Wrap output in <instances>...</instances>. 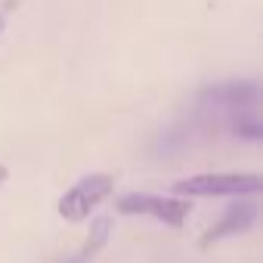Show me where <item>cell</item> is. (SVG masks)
Instances as JSON below:
<instances>
[{"instance_id":"1","label":"cell","mask_w":263,"mask_h":263,"mask_svg":"<svg viewBox=\"0 0 263 263\" xmlns=\"http://www.w3.org/2000/svg\"><path fill=\"white\" fill-rule=\"evenodd\" d=\"M263 180L257 174H198L174 183V192L183 198H208V195H254Z\"/></svg>"},{"instance_id":"2","label":"cell","mask_w":263,"mask_h":263,"mask_svg":"<svg viewBox=\"0 0 263 263\" xmlns=\"http://www.w3.org/2000/svg\"><path fill=\"white\" fill-rule=\"evenodd\" d=\"M115 189V180L108 174H90L84 180H78L62 198H59V217H65L68 223H81L90 217V211L96 204H102Z\"/></svg>"},{"instance_id":"3","label":"cell","mask_w":263,"mask_h":263,"mask_svg":"<svg viewBox=\"0 0 263 263\" xmlns=\"http://www.w3.org/2000/svg\"><path fill=\"white\" fill-rule=\"evenodd\" d=\"M118 211L121 214H146L155 217L167 226H183V220L189 217L192 204L186 198H161V195H124L118 198Z\"/></svg>"},{"instance_id":"4","label":"cell","mask_w":263,"mask_h":263,"mask_svg":"<svg viewBox=\"0 0 263 263\" xmlns=\"http://www.w3.org/2000/svg\"><path fill=\"white\" fill-rule=\"evenodd\" d=\"M257 220V208L251 201H235L223 217L220 223H214L204 235H201V248H208L211 241H220V238H229V235H238V232H248Z\"/></svg>"},{"instance_id":"5","label":"cell","mask_w":263,"mask_h":263,"mask_svg":"<svg viewBox=\"0 0 263 263\" xmlns=\"http://www.w3.org/2000/svg\"><path fill=\"white\" fill-rule=\"evenodd\" d=\"M211 102L229 108V111H245L257 102V84L251 81H235V84H223V87H214L204 93Z\"/></svg>"},{"instance_id":"6","label":"cell","mask_w":263,"mask_h":263,"mask_svg":"<svg viewBox=\"0 0 263 263\" xmlns=\"http://www.w3.org/2000/svg\"><path fill=\"white\" fill-rule=\"evenodd\" d=\"M232 134L245 137V140H260L263 137V127L251 111H232Z\"/></svg>"},{"instance_id":"7","label":"cell","mask_w":263,"mask_h":263,"mask_svg":"<svg viewBox=\"0 0 263 263\" xmlns=\"http://www.w3.org/2000/svg\"><path fill=\"white\" fill-rule=\"evenodd\" d=\"M108 232H111V220H108V217L93 220V223H90V235H87V241H84V257H87V254H96V251L105 245Z\"/></svg>"},{"instance_id":"8","label":"cell","mask_w":263,"mask_h":263,"mask_svg":"<svg viewBox=\"0 0 263 263\" xmlns=\"http://www.w3.org/2000/svg\"><path fill=\"white\" fill-rule=\"evenodd\" d=\"M7 177H10V171H7L4 164H0V186H4V183H7Z\"/></svg>"},{"instance_id":"9","label":"cell","mask_w":263,"mask_h":263,"mask_svg":"<svg viewBox=\"0 0 263 263\" xmlns=\"http://www.w3.org/2000/svg\"><path fill=\"white\" fill-rule=\"evenodd\" d=\"M68 263H84V257H78V260H68Z\"/></svg>"},{"instance_id":"10","label":"cell","mask_w":263,"mask_h":263,"mask_svg":"<svg viewBox=\"0 0 263 263\" xmlns=\"http://www.w3.org/2000/svg\"><path fill=\"white\" fill-rule=\"evenodd\" d=\"M0 28H4V16H0Z\"/></svg>"}]
</instances>
